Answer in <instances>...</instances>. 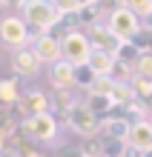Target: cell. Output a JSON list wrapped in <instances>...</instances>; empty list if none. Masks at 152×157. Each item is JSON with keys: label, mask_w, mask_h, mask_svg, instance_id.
Listing matches in <instances>:
<instances>
[{"label": "cell", "mask_w": 152, "mask_h": 157, "mask_svg": "<svg viewBox=\"0 0 152 157\" xmlns=\"http://www.w3.org/2000/svg\"><path fill=\"white\" fill-rule=\"evenodd\" d=\"M58 157H86V154H83L80 143H69V146H60L58 149Z\"/></svg>", "instance_id": "obj_29"}, {"label": "cell", "mask_w": 152, "mask_h": 157, "mask_svg": "<svg viewBox=\"0 0 152 157\" xmlns=\"http://www.w3.org/2000/svg\"><path fill=\"white\" fill-rule=\"evenodd\" d=\"M12 69L20 77H32V75H37V69H40V60H37V54L32 49H20V52L12 54Z\"/></svg>", "instance_id": "obj_13"}, {"label": "cell", "mask_w": 152, "mask_h": 157, "mask_svg": "<svg viewBox=\"0 0 152 157\" xmlns=\"http://www.w3.org/2000/svg\"><path fill=\"white\" fill-rule=\"evenodd\" d=\"M69 128L75 134H80V140H86V137L103 134V120L95 117L86 106H78V109H72V114H69Z\"/></svg>", "instance_id": "obj_6"}, {"label": "cell", "mask_w": 152, "mask_h": 157, "mask_svg": "<svg viewBox=\"0 0 152 157\" xmlns=\"http://www.w3.org/2000/svg\"><path fill=\"white\" fill-rule=\"evenodd\" d=\"M23 134L29 140H37V143H55V134H58V117L52 112L46 114H35V117H26L23 120Z\"/></svg>", "instance_id": "obj_5"}, {"label": "cell", "mask_w": 152, "mask_h": 157, "mask_svg": "<svg viewBox=\"0 0 152 157\" xmlns=\"http://www.w3.org/2000/svg\"><path fill=\"white\" fill-rule=\"evenodd\" d=\"M129 132H132V120L126 114L103 117V134H106L109 140H129Z\"/></svg>", "instance_id": "obj_12"}, {"label": "cell", "mask_w": 152, "mask_h": 157, "mask_svg": "<svg viewBox=\"0 0 152 157\" xmlns=\"http://www.w3.org/2000/svg\"><path fill=\"white\" fill-rule=\"evenodd\" d=\"M103 14H106V6L98 3V0H86L78 14V23H86V26H95V23H103Z\"/></svg>", "instance_id": "obj_15"}, {"label": "cell", "mask_w": 152, "mask_h": 157, "mask_svg": "<svg viewBox=\"0 0 152 157\" xmlns=\"http://www.w3.org/2000/svg\"><path fill=\"white\" fill-rule=\"evenodd\" d=\"M80 146H83L86 157H101L103 154V137H86V140H80Z\"/></svg>", "instance_id": "obj_26"}, {"label": "cell", "mask_w": 152, "mask_h": 157, "mask_svg": "<svg viewBox=\"0 0 152 157\" xmlns=\"http://www.w3.org/2000/svg\"><path fill=\"white\" fill-rule=\"evenodd\" d=\"M149 120H152V103H149Z\"/></svg>", "instance_id": "obj_34"}, {"label": "cell", "mask_w": 152, "mask_h": 157, "mask_svg": "<svg viewBox=\"0 0 152 157\" xmlns=\"http://www.w3.org/2000/svg\"><path fill=\"white\" fill-rule=\"evenodd\" d=\"M60 43H63V60L69 63V66H86L89 63V57H92V43H89V37L83 32H78V29H69L60 37Z\"/></svg>", "instance_id": "obj_3"}, {"label": "cell", "mask_w": 152, "mask_h": 157, "mask_svg": "<svg viewBox=\"0 0 152 157\" xmlns=\"http://www.w3.org/2000/svg\"><path fill=\"white\" fill-rule=\"evenodd\" d=\"M115 86H118L115 80H112L109 75H103V77H98V80L92 83V89L86 91V94H98V97H112V91H115Z\"/></svg>", "instance_id": "obj_21"}, {"label": "cell", "mask_w": 152, "mask_h": 157, "mask_svg": "<svg viewBox=\"0 0 152 157\" xmlns=\"http://www.w3.org/2000/svg\"><path fill=\"white\" fill-rule=\"evenodd\" d=\"M126 157H144V154H141L138 149H132V146H129V149H126Z\"/></svg>", "instance_id": "obj_31"}, {"label": "cell", "mask_w": 152, "mask_h": 157, "mask_svg": "<svg viewBox=\"0 0 152 157\" xmlns=\"http://www.w3.org/2000/svg\"><path fill=\"white\" fill-rule=\"evenodd\" d=\"M126 112L135 117V123H138V120H149V117H146V114H149V103H144V100H135V103H132Z\"/></svg>", "instance_id": "obj_27"}, {"label": "cell", "mask_w": 152, "mask_h": 157, "mask_svg": "<svg viewBox=\"0 0 152 157\" xmlns=\"http://www.w3.org/2000/svg\"><path fill=\"white\" fill-rule=\"evenodd\" d=\"M106 26L112 29V34L121 40V43H132V37L144 29V23H141V17H135L129 12V6L126 3H121V6H115L109 12V17H106Z\"/></svg>", "instance_id": "obj_2"}, {"label": "cell", "mask_w": 152, "mask_h": 157, "mask_svg": "<svg viewBox=\"0 0 152 157\" xmlns=\"http://www.w3.org/2000/svg\"><path fill=\"white\" fill-rule=\"evenodd\" d=\"M135 100H138V94H135V89H132V83H118L115 91H112V103H115V109H123V112H126Z\"/></svg>", "instance_id": "obj_16"}, {"label": "cell", "mask_w": 152, "mask_h": 157, "mask_svg": "<svg viewBox=\"0 0 152 157\" xmlns=\"http://www.w3.org/2000/svg\"><path fill=\"white\" fill-rule=\"evenodd\" d=\"M17 12H20L23 23L29 26V29L40 32V34H49V29H55V26L69 20V17L55 3H49V0H23V3H17Z\"/></svg>", "instance_id": "obj_1"}, {"label": "cell", "mask_w": 152, "mask_h": 157, "mask_svg": "<svg viewBox=\"0 0 152 157\" xmlns=\"http://www.w3.org/2000/svg\"><path fill=\"white\" fill-rule=\"evenodd\" d=\"M144 29H146V32H152V14H149L146 20H144Z\"/></svg>", "instance_id": "obj_32"}, {"label": "cell", "mask_w": 152, "mask_h": 157, "mask_svg": "<svg viewBox=\"0 0 152 157\" xmlns=\"http://www.w3.org/2000/svg\"><path fill=\"white\" fill-rule=\"evenodd\" d=\"M132 89H135L138 100H144V103H152V80H149V77L135 75V80H132Z\"/></svg>", "instance_id": "obj_23"}, {"label": "cell", "mask_w": 152, "mask_h": 157, "mask_svg": "<svg viewBox=\"0 0 152 157\" xmlns=\"http://www.w3.org/2000/svg\"><path fill=\"white\" fill-rule=\"evenodd\" d=\"M49 97L43 94L40 89H29V91H23L20 100H17V109H20V114L26 117H35V114H46L49 112Z\"/></svg>", "instance_id": "obj_9"}, {"label": "cell", "mask_w": 152, "mask_h": 157, "mask_svg": "<svg viewBox=\"0 0 152 157\" xmlns=\"http://www.w3.org/2000/svg\"><path fill=\"white\" fill-rule=\"evenodd\" d=\"M95 80H98V75H95L89 66H78L75 69V89L78 91H89Z\"/></svg>", "instance_id": "obj_20"}, {"label": "cell", "mask_w": 152, "mask_h": 157, "mask_svg": "<svg viewBox=\"0 0 152 157\" xmlns=\"http://www.w3.org/2000/svg\"><path fill=\"white\" fill-rule=\"evenodd\" d=\"M135 75H141V77H149V80H152V52H149V54H144V57L138 60Z\"/></svg>", "instance_id": "obj_28"}, {"label": "cell", "mask_w": 152, "mask_h": 157, "mask_svg": "<svg viewBox=\"0 0 152 157\" xmlns=\"http://www.w3.org/2000/svg\"><path fill=\"white\" fill-rule=\"evenodd\" d=\"M132 149H138L141 154L152 149V120H132V132H129V140H126Z\"/></svg>", "instance_id": "obj_10"}, {"label": "cell", "mask_w": 152, "mask_h": 157, "mask_svg": "<svg viewBox=\"0 0 152 157\" xmlns=\"http://www.w3.org/2000/svg\"><path fill=\"white\" fill-rule=\"evenodd\" d=\"M141 57H144V54H141L132 43H121V49L115 52V60H118V63H126V66H132V69L138 66Z\"/></svg>", "instance_id": "obj_19"}, {"label": "cell", "mask_w": 152, "mask_h": 157, "mask_svg": "<svg viewBox=\"0 0 152 157\" xmlns=\"http://www.w3.org/2000/svg\"><path fill=\"white\" fill-rule=\"evenodd\" d=\"M115 63H118V60H115V54H109V52H98V49H95L86 66H89V69H92L98 77H103V75H112Z\"/></svg>", "instance_id": "obj_14"}, {"label": "cell", "mask_w": 152, "mask_h": 157, "mask_svg": "<svg viewBox=\"0 0 152 157\" xmlns=\"http://www.w3.org/2000/svg\"><path fill=\"white\" fill-rule=\"evenodd\" d=\"M144 157H152V149H149V151H144Z\"/></svg>", "instance_id": "obj_33"}, {"label": "cell", "mask_w": 152, "mask_h": 157, "mask_svg": "<svg viewBox=\"0 0 152 157\" xmlns=\"http://www.w3.org/2000/svg\"><path fill=\"white\" fill-rule=\"evenodd\" d=\"M83 106H86L95 117H103V114H109V117H112V112H115V103H112V97H98V94H86V103H83Z\"/></svg>", "instance_id": "obj_17"}, {"label": "cell", "mask_w": 152, "mask_h": 157, "mask_svg": "<svg viewBox=\"0 0 152 157\" xmlns=\"http://www.w3.org/2000/svg\"><path fill=\"white\" fill-rule=\"evenodd\" d=\"M49 83L58 91H69L75 89V66H69L66 60L55 63V66H49Z\"/></svg>", "instance_id": "obj_11"}, {"label": "cell", "mask_w": 152, "mask_h": 157, "mask_svg": "<svg viewBox=\"0 0 152 157\" xmlns=\"http://www.w3.org/2000/svg\"><path fill=\"white\" fill-rule=\"evenodd\" d=\"M126 6L135 17H141V23L152 14V0H126Z\"/></svg>", "instance_id": "obj_24"}, {"label": "cell", "mask_w": 152, "mask_h": 157, "mask_svg": "<svg viewBox=\"0 0 152 157\" xmlns=\"http://www.w3.org/2000/svg\"><path fill=\"white\" fill-rule=\"evenodd\" d=\"M20 100V89H17L14 77H3L0 80V106H17Z\"/></svg>", "instance_id": "obj_18"}, {"label": "cell", "mask_w": 152, "mask_h": 157, "mask_svg": "<svg viewBox=\"0 0 152 157\" xmlns=\"http://www.w3.org/2000/svg\"><path fill=\"white\" fill-rule=\"evenodd\" d=\"M126 149H129L126 140H109V137H103V154L101 157H126Z\"/></svg>", "instance_id": "obj_22"}, {"label": "cell", "mask_w": 152, "mask_h": 157, "mask_svg": "<svg viewBox=\"0 0 152 157\" xmlns=\"http://www.w3.org/2000/svg\"><path fill=\"white\" fill-rule=\"evenodd\" d=\"M0 43L9 46V49L20 52V49H29V26L23 23L20 14H6L0 17Z\"/></svg>", "instance_id": "obj_4"}, {"label": "cell", "mask_w": 152, "mask_h": 157, "mask_svg": "<svg viewBox=\"0 0 152 157\" xmlns=\"http://www.w3.org/2000/svg\"><path fill=\"white\" fill-rule=\"evenodd\" d=\"M86 37H89V43H92V49H98V52L115 54V52L121 49V40L112 34V29H109L106 23H95V26H89Z\"/></svg>", "instance_id": "obj_8"}, {"label": "cell", "mask_w": 152, "mask_h": 157, "mask_svg": "<svg viewBox=\"0 0 152 157\" xmlns=\"http://www.w3.org/2000/svg\"><path fill=\"white\" fill-rule=\"evenodd\" d=\"M29 49L37 54L40 63H49V66H55V63L63 60V43H60V37H55V34H40Z\"/></svg>", "instance_id": "obj_7"}, {"label": "cell", "mask_w": 152, "mask_h": 157, "mask_svg": "<svg viewBox=\"0 0 152 157\" xmlns=\"http://www.w3.org/2000/svg\"><path fill=\"white\" fill-rule=\"evenodd\" d=\"M109 77L115 83H132V80H135V69L126 66V63H115V69H112Z\"/></svg>", "instance_id": "obj_25"}, {"label": "cell", "mask_w": 152, "mask_h": 157, "mask_svg": "<svg viewBox=\"0 0 152 157\" xmlns=\"http://www.w3.org/2000/svg\"><path fill=\"white\" fill-rule=\"evenodd\" d=\"M6 137H9V134H6V128L0 126V151H3V146H6Z\"/></svg>", "instance_id": "obj_30"}]
</instances>
